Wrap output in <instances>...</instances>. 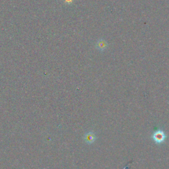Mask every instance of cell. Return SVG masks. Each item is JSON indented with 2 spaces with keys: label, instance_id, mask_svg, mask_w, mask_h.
<instances>
[{
  "label": "cell",
  "instance_id": "2",
  "mask_svg": "<svg viewBox=\"0 0 169 169\" xmlns=\"http://www.w3.org/2000/svg\"><path fill=\"white\" fill-rule=\"evenodd\" d=\"M86 141L87 142H88L89 143H93L95 139H96V137L95 135H94V134H92V133H89L87 134L86 135Z\"/></svg>",
  "mask_w": 169,
  "mask_h": 169
},
{
  "label": "cell",
  "instance_id": "1",
  "mask_svg": "<svg viewBox=\"0 0 169 169\" xmlns=\"http://www.w3.org/2000/svg\"><path fill=\"white\" fill-rule=\"evenodd\" d=\"M152 141L157 145H161L165 142L167 139V135L163 129L157 128L151 136Z\"/></svg>",
  "mask_w": 169,
  "mask_h": 169
}]
</instances>
